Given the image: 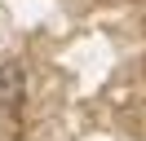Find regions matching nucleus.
Listing matches in <instances>:
<instances>
[{
	"instance_id": "obj_1",
	"label": "nucleus",
	"mask_w": 146,
	"mask_h": 141,
	"mask_svg": "<svg viewBox=\"0 0 146 141\" xmlns=\"http://www.w3.org/2000/svg\"><path fill=\"white\" fill-rule=\"evenodd\" d=\"M22 93H27V70L13 57H0V106L22 101Z\"/></svg>"
}]
</instances>
